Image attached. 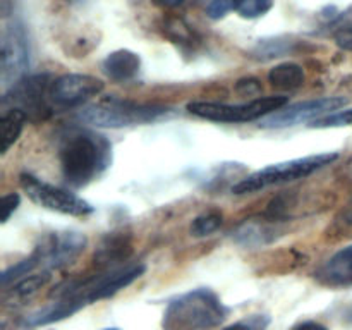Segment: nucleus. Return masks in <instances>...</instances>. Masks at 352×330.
I'll return each instance as SVG.
<instances>
[{"instance_id": "obj_19", "label": "nucleus", "mask_w": 352, "mask_h": 330, "mask_svg": "<svg viewBox=\"0 0 352 330\" xmlns=\"http://www.w3.org/2000/svg\"><path fill=\"white\" fill-rule=\"evenodd\" d=\"M222 213L219 212H206L196 217L191 223V234L196 237H205L219 230L222 226Z\"/></svg>"}, {"instance_id": "obj_32", "label": "nucleus", "mask_w": 352, "mask_h": 330, "mask_svg": "<svg viewBox=\"0 0 352 330\" xmlns=\"http://www.w3.org/2000/svg\"><path fill=\"white\" fill-rule=\"evenodd\" d=\"M65 2H74V0H65Z\"/></svg>"}, {"instance_id": "obj_30", "label": "nucleus", "mask_w": 352, "mask_h": 330, "mask_svg": "<svg viewBox=\"0 0 352 330\" xmlns=\"http://www.w3.org/2000/svg\"><path fill=\"white\" fill-rule=\"evenodd\" d=\"M346 222L347 223H352V206L349 208V212L346 213Z\"/></svg>"}, {"instance_id": "obj_26", "label": "nucleus", "mask_w": 352, "mask_h": 330, "mask_svg": "<svg viewBox=\"0 0 352 330\" xmlns=\"http://www.w3.org/2000/svg\"><path fill=\"white\" fill-rule=\"evenodd\" d=\"M336 43L339 45L342 50L352 52V26H346L336 34Z\"/></svg>"}, {"instance_id": "obj_8", "label": "nucleus", "mask_w": 352, "mask_h": 330, "mask_svg": "<svg viewBox=\"0 0 352 330\" xmlns=\"http://www.w3.org/2000/svg\"><path fill=\"white\" fill-rule=\"evenodd\" d=\"M52 82L48 74L31 76V78L21 79L19 82L7 89L2 96V105H10V109H19L30 117H43L47 107V96H50Z\"/></svg>"}, {"instance_id": "obj_10", "label": "nucleus", "mask_w": 352, "mask_h": 330, "mask_svg": "<svg viewBox=\"0 0 352 330\" xmlns=\"http://www.w3.org/2000/svg\"><path fill=\"white\" fill-rule=\"evenodd\" d=\"M105 85L89 74H64L52 82L50 100L58 107H78L100 95Z\"/></svg>"}, {"instance_id": "obj_22", "label": "nucleus", "mask_w": 352, "mask_h": 330, "mask_svg": "<svg viewBox=\"0 0 352 330\" xmlns=\"http://www.w3.org/2000/svg\"><path fill=\"white\" fill-rule=\"evenodd\" d=\"M344 126H352V109L342 110V112L330 113V116L320 117L315 122L311 124V127H344Z\"/></svg>"}, {"instance_id": "obj_25", "label": "nucleus", "mask_w": 352, "mask_h": 330, "mask_svg": "<svg viewBox=\"0 0 352 330\" xmlns=\"http://www.w3.org/2000/svg\"><path fill=\"white\" fill-rule=\"evenodd\" d=\"M236 91L239 93V95L254 96V95H258V93H261V82L258 81L256 78L239 79L236 85Z\"/></svg>"}, {"instance_id": "obj_21", "label": "nucleus", "mask_w": 352, "mask_h": 330, "mask_svg": "<svg viewBox=\"0 0 352 330\" xmlns=\"http://www.w3.org/2000/svg\"><path fill=\"white\" fill-rule=\"evenodd\" d=\"M291 50V41H285L282 38H272V40H263L258 43V47L254 48V55L258 58H274V57H282L284 54Z\"/></svg>"}, {"instance_id": "obj_9", "label": "nucleus", "mask_w": 352, "mask_h": 330, "mask_svg": "<svg viewBox=\"0 0 352 330\" xmlns=\"http://www.w3.org/2000/svg\"><path fill=\"white\" fill-rule=\"evenodd\" d=\"M347 105V98L344 96H327V98H315L306 100V102L294 103L289 105L287 109H280L270 116L263 117L260 122V127H289L296 126L299 122H306L315 117L323 116V113H332L336 110L342 109Z\"/></svg>"}, {"instance_id": "obj_20", "label": "nucleus", "mask_w": 352, "mask_h": 330, "mask_svg": "<svg viewBox=\"0 0 352 330\" xmlns=\"http://www.w3.org/2000/svg\"><path fill=\"white\" fill-rule=\"evenodd\" d=\"M272 6L274 0H234V10L248 19L263 16L272 9Z\"/></svg>"}, {"instance_id": "obj_5", "label": "nucleus", "mask_w": 352, "mask_h": 330, "mask_svg": "<svg viewBox=\"0 0 352 330\" xmlns=\"http://www.w3.org/2000/svg\"><path fill=\"white\" fill-rule=\"evenodd\" d=\"M287 96H260L244 103H219V102H191L188 105L189 113L199 119L213 122H250L263 119L277 110L284 109Z\"/></svg>"}, {"instance_id": "obj_18", "label": "nucleus", "mask_w": 352, "mask_h": 330, "mask_svg": "<svg viewBox=\"0 0 352 330\" xmlns=\"http://www.w3.org/2000/svg\"><path fill=\"white\" fill-rule=\"evenodd\" d=\"M38 265H41V260H40V254H38V251L34 250L33 254H31L30 258L19 261L17 265H12V267H9L6 272H3L2 287L7 289L9 287L10 282L17 280V278H21V277H28V274H30L34 267H38Z\"/></svg>"}, {"instance_id": "obj_11", "label": "nucleus", "mask_w": 352, "mask_h": 330, "mask_svg": "<svg viewBox=\"0 0 352 330\" xmlns=\"http://www.w3.org/2000/svg\"><path fill=\"white\" fill-rule=\"evenodd\" d=\"M86 237L81 232L52 234L36 248L41 265L50 270L72 263L85 251Z\"/></svg>"}, {"instance_id": "obj_28", "label": "nucleus", "mask_w": 352, "mask_h": 330, "mask_svg": "<svg viewBox=\"0 0 352 330\" xmlns=\"http://www.w3.org/2000/svg\"><path fill=\"white\" fill-rule=\"evenodd\" d=\"M158 6H164V7H179L186 2V0H155Z\"/></svg>"}, {"instance_id": "obj_17", "label": "nucleus", "mask_w": 352, "mask_h": 330, "mask_svg": "<svg viewBox=\"0 0 352 330\" xmlns=\"http://www.w3.org/2000/svg\"><path fill=\"white\" fill-rule=\"evenodd\" d=\"M131 251H133V248L124 237H113L100 248L98 253L95 254V261L98 265H112L116 261L127 260Z\"/></svg>"}, {"instance_id": "obj_23", "label": "nucleus", "mask_w": 352, "mask_h": 330, "mask_svg": "<svg viewBox=\"0 0 352 330\" xmlns=\"http://www.w3.org/2000/svg\"><path fill=\"white\" fill-rule=\"evenodd\" d=\"M234 10V0H212L206 7V14L212 19H222Z\"/></svg>"}, {"instance_id": "obj_3", "label": "nucleus", "mask_w": 352, "mask_h": 330, "mask_svg": "<svg viewBox=\"0 0 352 330\" xmlns=\"http://www.w3.org/2000/svg\"><path fill=\"white\" fill-rule=\"evenodd\" d=\"M337 158H339V153L332 151V153L309 155V157L294 158V160L280 162V164H272L268 167L253 172L248 177L241 179L237 184H234L232 191L236 195H250V192H256L260 189L268 188V186L305 179L336 162Z\"/></svg>"}, {"instance_id": "obj_14", "label": "nucleus", "mask_w": 352, "mask_h": 330, "mask_svg": "<svg viewBox=\"0 0 352 330\" xmlns=\"http://www.w3.org/2000/svg\"><path fill=\"white\" fill-rule=\"evenodd\" d=\"M305 69L294 62H285V64L275 65L268 72V81L280 89H296L305 85Z\"/></svg>"}, {"instance_id": "obj_27", "label": "nucleus", "mask_w": 352, "mask_h": 330, "mask_svg": "<svg viewBox=\"0 0 352 330\" xmlns=\"http://www.w3.org/2000/svg\"><path fill=\"white\" fill-rule=\"evenodd\" d=\"M294 330H329L327 327H323L322 323H316V322H305L301 323L299 327H296Z\"/></svg>"}, {"instance_id": "obj_31", "label": "nucleus", "mask_w": 352, "mask_h": 330, "mask_svg": "<svg viewBox=\"0 0 352 330\" xmlns=\"http://www.w3.org/2000/svg\"><path fill=\"white\" fill-rule=\"evenodd\" d=\"M105 330H119V329H105Z\"/></svg>"}, {"instance_id": "obj_7", "label": "nucleus", "mask_w": 352, "mask_h": 330, "mask_svg": "<svg viewBox=\"0 0 352 330\" xmlns=\"http://www.w3.org/2000/svg\"><path fill=\"white\" fill-rule=\"evenodd\" d=\"M21 188L28 195V198L38 206L52 210V212L64 213L72 217H86L93 213V206L82 198L69 192L65 189L52 186L48 182L40 181L31 174H21Z\"/></svg>"}, {"instance_id": "obj_15", "label": "nucleus", "mask_w": 352, "mask_h": 330, "mask_svg": "<svg viewBox=\"0 0 352 330\" xmlns=\"http://www.w3.org/2000/svg\"><path fill=\"white\" fill-rule=\"evenodd\" d=\"M28 116L19 109H7L0 119V136H2V153H7L9 148L19 140Z\"/></svg>"}, {"instance_id": "obj_29", "label": "nucleus", "mask_w": 352, "mask_h": 330, "mask_svg": "<svg viewBox=\"0 0 352 330\" xmlns=\"http://www.w3.org/2000/svg\"><path fill=\"white\" fill-rule=\"evenodd\" d=\"M223 330H253V327L246 325V323H234V325L226 327Z\"/></svg>"}, {"instance_id": "obj_13", "label": "nucleus", "mask_w": 352, "mask_h": 330, "mask_svg": "<svg viewBox=\"0 0 352 330\" xmlns=\"http://www.w3.org/2000/svg\"><path fill=\"white\" fill-rule=\"evenodd\" d=\"M140 55L131 50H116L103 60L102 69L113 81H129L140 72Z\"/></svg>"}, {"instance_id": "obj_4", "label": "nucleus", "mask_w": 352, "mask_h": 330, "mask_svg": "<svg viewBox=\"0 0 352 330\" xmlns=\"http://www.w3.org/2000/svg\"><path fill=\"white\" fill-rule=\"evenodd\" d=\"M167 112V107L155 105V103L151 105V103H136L129 100L107 98L82 109L79 112V119L96 127L119 129V127L153 122Z\"/></svg>"}, {"instance_id": "obj_6", "label": "nucleus", "mask_w": 352, "mask_h": 330, "mask_svg": "<svg viewBox=\"0 0 352 330\" xmlns=\"http://www.w3.org/2000/svg\"><path fill=\"white\" fill-rule=\"evenodd\" d=\"M30 67V43L24 24L17 19H10L2 30L0 41V81L3 93L16 82L24 79Z\"/></svg>"}, {"instance_id": "obj_24", "label": "nucleus", "mask_w": 352, "mask_h": 330, "mask_svg": "<svg viewBox=\"0 0 352 330\" xmlns=\"http://www.w3.org/2000/svg\"><path fill=\"white\" fill-rule=\"evenodd\" d=\"M21 203V196L17 192H9V195L2 196V201H0V208H2V222L6 223L10 217L14 215V212L17 210Z\"/></svg>"}, {"instance_id": "obj_12", "label": "nucleus", "mask_w": 352, "mask_h": 330, "mask_svg": "<svg viewBox=\"0 0 352 330\" xmlns=\"http://www.w3.org/2000/svg\"><path fill=\"white\" fill-rule=\"evenodd\" d=\"M316 277L327 285L349 287L352 285V246L337 251L318 270Z\"/></svg>"}, {"instance_id": "obj_1", "label": "nucleus", "mask_w": 352, "mask_h": 330, "mask_svg": "<svg viewBox=\"0 0 352 330\" xmlns=\"http://www.w3.org/2000/svg\"><path fill=\"white\" fill-rule=\"evenodd\" d=\"M58 160L67 184L81 188L109 165L110 144L93 133H72L62 141Z\"/></svg>"}, {"instance_id": "obj_16", "label": "nucleus", "mask_w": 352, "mask_h": 330, "mask_svg": "<svg viewBox=\"0 0 352 330\" xmlns=\"http://www.w3.org/2000/svg\"><path fill=\"white\" fill-rule=\"evenodd\" d=\"M50 277H52L50 272H43V274L28 275V277L21 278L16 285H12V289H6L3 301L14 302V301H24V299L31 298V296L36 294L41 287H45V285L48 284Z\"/></svg>"}, {"instance_id": "obj_2", "label": "nucleus", "mask_w": 352, "mask_h": 330, "mask_svg": "<svg viewBox=\"0 0 352 330\" xmlns=\"http://www.w3.org/2000/svg\"><path fill=\"white\" fill-rule=\"evenodd\" d=\"M226 318V308L215 292L196 289L168 302L165 309L164 330H210Z\"/></svg>"}]
</instances>
